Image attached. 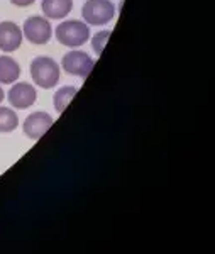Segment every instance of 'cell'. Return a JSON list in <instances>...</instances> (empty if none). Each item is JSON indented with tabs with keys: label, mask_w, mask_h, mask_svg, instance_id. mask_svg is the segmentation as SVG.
I'll return each mask as SVG.
<instances>
[{
	"label": "cell",
	"mask_w": 215,
	"mask_h": 254,
	"mask_svg": "<svg viewBox=\"0 0 215 254\" xmlns=\"http://www.w3.org/2000/svg\"><path fill=\"white\" fill-rule=\"evenodd\" d=\"M31 76L41 88H53L60 80V66L53 58L38 56L31 63Z\"/></svg>",
	"instance_id": "cell-1"
},
{
	"label": "cell",
	"mask_w": 215,
	"mask_h": 254,
	"mask_svg": "<svg viewBox=\"0 0 215 254\" xmlns=\"http://www.w3.org/2000/svg\"><path fill=\"white\" fill-rule=\"evenodd\" d=\"M90 38V27L81 20H66L56 27V39L63 46L78 48Z\"/></svg>",
	"instance_id": "cell-2"
},
{
	"label": "cell",
	"mask_w": 215,
	"mask_h": 254,
	"mask_svg": "<svg viewBox=\"0 0 215 254\" xmlns=\"http://www.w3.org/2000/svg\"><path fill=\"white\" fill-rule=\"evenodd\" d=\"M81 15L90 26H103L115 15V7L110 0H86L81 7Z\"/></svg>",
	"instance_id": "cell-3"
},
{
	"label": "cell",
	"mask_w": 215,
	"mask_h": 254,
	"mask_svg": "<svg viewBox=\"0 0 215 254\" xmlns=\"http://www.w3.org/2000/svg\"><path fill=\"white\" fill-rule=\"evenodd\" d=\"M61 64H63L65 71L68 73V75L86 78L88 73L92 71V68H93V60L83 51H70L68 55L63 56Z\"/></svg>",
	"instance_id": "cell-4"
},
{
	"label": "cell",
	"mask_w": 215,
	"mask_h": 254,
	"mask_svg": "<svg viewBox=\"0 0 215 254\" xmlns=\"http://www.w3.org/2000/svg\"><path fill=\"white\" fill-rule=\"evenodd\" d=\"M51 34H53L51 24L44 17L34 15V17H29L24 22V36L32 44H46L51 39Z\"/></svg>",
	"instance_id": "cell-5"
},
{
	"label": "cell",
	"mask_w": 215,
	"mask_h": 254,
	"mask_svg": "<svg viewBox=\"0 0 215 254\" xmlns=\"http://www.w3.org/2000/svg\"><path fill=\"white\" fill-rule=\"evenodd\" d=\"M51 126H53V117L49 114L34 112L24 122V134L29 139H32V141H38L39 137H43L48 132V129Z\"/></svg>",
	"instance_id": "cell-6"
},
{
	"label": "cell",
	"mask_w": 215,
	"mask_h": 254,
	"mask_svg": "<svg viewBox=\"0 0 215 254\" xmlns=\"http://www.w3.org/2000/svg\"><path fill=\"white\" fill-rule=\"evenodd\" d=\"M22 43V32L17 27V24L5 20L0 22V49L5 53H12L19 49Z\"/></svg>",
	"instance_id": "cell-7"
},
{
	"label": "cell",
	"mask_w": 215,
	"mask_h": 254,
	"mask_svg": "<svg viewBox=\"0 0 215 254\" xmlns=\"http://www.w3.org/2000/svg\"><path fill=\"white\" fill-rule=\"evenodd\" d=\"M36 90L29 83H15L9 92V102L15 109H27L36 102Z\"/></svg>",
	"instance_id": "cell-8"
},
{
	"label": "cell",
	"mask_w": 215,
	"mask_h": 254,
	"mask_svg": "<svg viewBox=\"0 0 215 254\" xmlns=\"http://www.w3.org/2000/svg\"><path fill=\"white\" fill-rule=\"evenodd\" d=\"M73 0H43L41 10L49 19H63L72 12Z\"/></svg>",
	"instance_id": "cell-9"
},
{
	"label": "cell",
	"mask_w": 215,
	"mask_h": 254,
	"mask_svg": "<svg viewBox=\"0 0 215 254\" xmlns=\"http://www.w3.org/2000/svg\"><path fill=\"white\" fill-rule=\"evenodd\" d=\"M20 75V66L10 56H0V81L2 83H14Z\"/></svg>",
	"instance_id": "cell-10"
},
{
	"label": "cell",
	"mask_w": 215,
	"mask_h": 254,
	"mask_svg": "<svg viewBox=\"0 0 215 254\" xmlns=\"http://www.w3.org/2000/svg\"><path fill=\"white\" fill-rule=\"evenodd\" d=\"M76 92H78L76 87H63V88L58 90V92L55 93V97H53V104H55L58 112L60 114L63 112V110L66 109V105L70 104V100L76 95Z\"/></svg>",
	"instance_id": "cell-11"
},
{
	"label": "cell",
	"mask_w": 215,
	"mask_h": 254,
	"mask_svg": "<svg viewBox=\"0 0 215 254\" xmlns=\"http://www.w3.org/2000/svg\"><path fill=\"white\" fill-rule=\"evenodd\" d=\"M19 117L12 109L0 107V132H12L17 129Z\"/></svg>",
	"instance_id": "cell-12"
},
{
	"label": "cell",
	"mask_w": 215,
	"mask_h": 254,
	"mask_svg": "<svg viewBox=\"0 0 215 254\" xmlns=\"http://www.w3.org/2000/svg\"><path fill=\"white\" fill-rule=\"evenodd\" d=\"M109 38H110V31H102V32H97V34L93 36L92 48L95 49L97 55H102V51H103V48H105Z\"/></svg>",
	"instance_id": "cell-13"
},
{
	"label": "cell",
	"mask_w": 215,
	"mask_h": 254,
	"mask_svg": "<svg viewBox=\"0 0 215 254\" xmlns=\"http://www.w3.org/2000/svg\"><path fill=\"white\" fill-rule=\"evenodd\" d=\"M10 2L17 7H27V5H31V3H34V0H10Z\"/></svg>",
	"instance_id": "cell-14"
},
{
	"label": "cell",
	"mask_w": 215,
	"mask_h": 254,
	"mask_svg": "<svg viewBox=\"0 0 215 254\" xmlns=\"http://www.w3.org/2000/svg\"><path fill=\"white\" fill-rule=\"evenodd\" d=\"M5 98V93H3V90H2V87H0V104H2V100Z\"/></svg>",
	"instance_id": "cell-15"
}]
</instances>
